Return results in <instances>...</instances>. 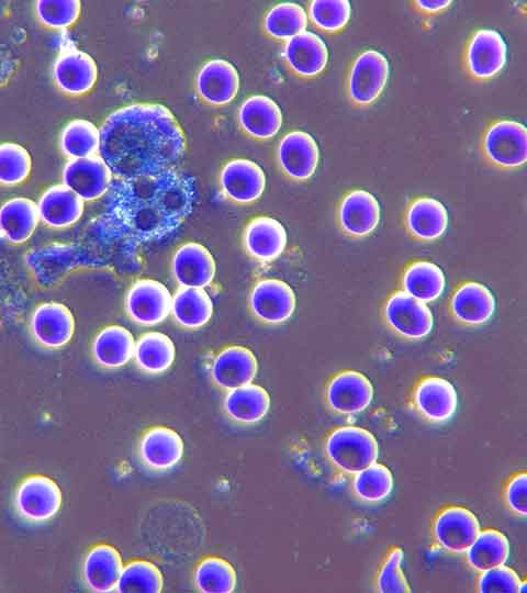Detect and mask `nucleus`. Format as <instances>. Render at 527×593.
<instances>
[{"instance_id":"7ed1b4c3","label":"nucleus","mask_w":527,"mask_h":593,"mask_svg":"<svg viewBox=\"0 0 527 593\" xmlns=\"http://www.w3.org/2000/svg\"><path fill=\"white\" fill-rule=\"evenodd\" d=\"M329 461L340 471L356 474L377 462L379 444L374 435L358 426H341L333 430L325 444Z\"/></svg>"},{"instance_id":"39448f33","label":"nucleus","mask_w":527,"mask_h":593,"mask_svg":"<svg viewBox=\"0 0 527 593\" xmlns=\"http://www.w3.org/2000/svg\"><path fill=\"white\" fill-rule=\"evenodd\" d=\"M61 504L63 493L59 485L52 478L43 474L24 478L13 496L16 514L22 519L34 524L54 518Z\"/></svg>"},{"instance_id":"2f4dec72","label":"nucleus","mask_w":527,"mask_h":593,"mask_svg":"<svg viewBox=\"0 0 527 593\" xmlns=\"http://www.w3.org/2000/svg\"><path fill=\"white\" fill-rule=\"evenodd\" d=\"M223 407L232 421L244 425L256 424L267 415L270 409V395L259 384L248 383L228 390Z\"/></svg>"},{"instance_id":"1a4fd4ad","label":"nucleus","mask_w":527,"mask_h":593,"mask_svg":"<svg viewBox=\"0 0 527 593\" xmlns=\"http://www.w3.org/2000/svg\"><path fill=\"white\" fill-rule=\"evenodd\" d=\"M507 47L502 35L490 29L479 30L470 37L464 51V67L475 80H489L505 66Z\"/></svg>"},{"instance_id":"20e7f679","label":"nucleus","mask_w":527,"mask_h":593,"mask_svg":"<svg viewBox=\"0 0 527 593\" xmlns=\"http://www.w3.org/2000/svg\"><path fill=\"white\" fill-rule=\"evenodd\" d=\"M482 153L493 166L515 169L527 160V131L525 125L513 120H500L485 130Z\"/></svg>"},{"instance_id":"49530a36","label":"nucleus","mask_w":527,"mask_h":593,"mask_svg":"<svg viewBox=\"0 0 527 593\" xmlns=\"http://www.w3.org/2000/svg\"><path fill=\"white\" fill-rule=\"evenodd\" d=\"M403 550L393 548L380 568L377 578V590L380 593H408L410 584L402 569Z\"/></svg>"},{"instance_id":"79ce46f5","label":"nucleus","mask_w":527,"mask_h":593,"mask_svg":"<svg viewBox=\"0 0 527 593\" xmlns=\"http://www.w3.org/2000/svg\"><path fill=\"white\" fill-rule=\"evenodd\" d=\"M352 490L356 496L363 502H381L393 490L392 472L386 466L374 462L356 473Z\"/></svg>"},{"instance_id":"4be33fe9","label":"nucleus","mask_w":527,"mask_h":593,"mask_svg":"<svg viewBox=\"0 0 527 593\" xmlns=\"http://www.w3.org/2000/svg\"><path fill=\"white\" fill-rule=\"evenodd\" d=\"M199 96L209 104L231 103L239 89V76L229 61L221 58L206 61L195 79Z\"/></svg>"},{"instance_id":"423d86ee","label":"nucleus","mask_w":527,"mask_h":593,"mask_svg":"<svg viewBox=\"0 0 527 593\" xmlns=\"http://www.w3.org/2000/svg\"><path fill=\"white\" fill-rule=\"evenodd\" d=\"M390 75L389 61L375 49L359 54L351 64L347 78V94L357 107L373 104L386 86Z\"/></svg>"},{"instance_id":"7c9ffc66","label":"nucleus","mask_w":527,"mask_h":593,"mask_svg":"<svg viewBox=\"0 0 527 593\" xmlns=\"http://www.w3.org/2000/svg\"><path fill=\"white\" fill-rule=\"evenodd\" d=\"M40 221L37 203L30 198L15 197L0 206V235L11 244L29 240Z\"/></svg>"},{"instance_id":"f704fd0d","label":"nucleus","mask_w":527,"mask_h":593,"mask_svg":"<svg viewBox=\"0 0 527 593\" xmlns=\"http://www.w3.org/2000/svg\"><path fill=\"white\" fill-rule=\"evenodd\" d=\"M170 312L180 326L195 329L210 321L213 303L204 289L181 287L172 296Z\"/></svg>"},{"instance_id":"f257e3e1","label":"nucleus","mask_w":527,"mask_h":593,"mask_svg":"<svg viewBox=\"0 0 527 593\" xmlns=\"http://www.w3.org/2000/svg\"><path fill=\"white\" fill-rule=\"evenodd\" d=\"M100 156L122 179L173 169L186 153V136L171 111L159 103L122 107L104 120Z\"/></svg>"},{"instance_id":"c03bdc74","label":"nucleus","mask_w":527,"mask_h":593,"mask_svg":"<svg viewBox=\"0 0 527 593\" xmlns=\"http://www.w3.org/2000/svg\"><path fill=\"white\" fill-rule=\"evenodd\" d=\"M351 7L347 0H314L309 5L312 23L323 32L337 33L344 30L350 20Z\"/></svg>"},{"instance_id":"cd10ccee","label":"nucleus","mask_w":527,"mask_h":593,"mask_svg":"<svg viewBox=\"0 0 527 593\" xmlns=\"http://www.w3.org/2000/svg\"><path fill=\"white\" fill-rule=\"evenodd\" d=\"M288 242L284 226L270 216H257L246 226L244 246L257 260L272 261L284 250Z\"/></svg>"},{"instance_id":"de8ad7c7","label":"nucleus","mask_w":527,"mask_h":593,"mask_svg":"<svg viewBox=\"0 0 527 593\" xmlns=\"http://www.w3.org/2000/svg\"><path fill=\"white\" fill-rule=\"evenodd\" d=\"M478 591L481 593H516L522 580L509 567L504 564L481 572Z\"/></svg>"},{"instance_id":"c756f323","label":"nucleus","mask_w":527,"mask_h":593,"mask_svg":"<svg viewBox=\"0 0 527 593\" xmlns=\"http://www.w3.org/2000/svg\"><path fill=\"white\" fill-rule=\"evenodd\" d=\"M242 128L257 139L273 137L282 125V113L271 98L254 94L246 99L238 111Z\"/></svg>"},{"instance_id":"a19ab883","label":"nucleus","mask_w":527,"mask_h":593,"mask_svg":"<svg viewBox=\"0 0 527 593\" xmlns=\"http://www.w3.org/2000/svg\"><path fill=\"white\" fill-rule=\"evenodd\" d=\"M307 14L294 2H281L272 7L265 18V30L273 38L288 41L304 32Z\"/></svg>"},{"instance_id":"bb28decb","label":"nucleus","mask_w":527,"mask_h":593,"mask_svg":"<svg viewBox=\"0 0 527 593\" xmlns=\"http://www.w3.org/2000/svg\"><path fill=\"white\" fill-rule=\"evenodd\" d=\"M40 220L52 228H67L83 214L85 201L63 183L47 188L37 201Z\"/></svg>"},{"instance_id":"aec40b11","label":"nucleus","mask_w":527,"mask_h":593,"mask_svg":"<svg viewBox=\"0 0 527 593\" xmlns=\"http://www.w3.org/2000/svg\"><path fill=\"white\" fill-rule=\"evenodd\" d=\"M171 269L179 286L203 289L213 281L216 264L206 247L200 243L189 242L176 250Z\"/></svg>"},{"instance_id":"4468645a","label":"nucleus","mask_w":527,"mask_h":593,"mask_svg":"<svg viewBox=\"0 0 527 593\" xmlns=\"http://www.w3.org/2000/svg\"><path fill=\"white\" fill-rule=\"evenodd\" d=\"M53 79L57 88L69 96H82L90 91L98 78L94 59L87 53L68 48L53 64Z\"/></svg>"},{"instance_id":"b1692460","label":"nucleus","mask_w":527,"mask_h":593,"mask_svg":"<svg viewBox=\"0 0 527 593\" xmlns=\"http://www.w3.org/2000/svg\"><path fill=\"white\" fill-rule=\"evenodd\" d=\"M123 560L120 551L111 545L99 544L86 555L82 563V579L86 586L96 593L115 591Z\"/></svg>"},{"instance_id":"6e6552de","label":"nucleus","mask_w":527,"mask_h":593,"mask_svg":"<svg viewBox=\"0 0 527 593\" xmlns=\"http://www.w3.org/2000/svg\"><path fill=\"white\" fill-rule=\"evenodd\" d=\"M172 296L165 284L155 279H139L128 289L125 311L138 325L154 326L167 318Z\"/></svg>"},{"instance_id":"f03ea898","label":"nucleus","mask_w":527,"mask_h":593,"mask_svg":"<svg viewBox=\"0 0 527 593\" xmlns=\"http://www.w3.org/2000/svg\"><path fill=\"white\" fill-rule=\"evenodd\" d=\"M193 179L176 168L123 179L120 209L131 233L141 240L158 239L176 231L190 214Z\"/></svg>"},{"instance_id":"8fccbe9b","label":"nucleus","mask_w":527,"mask_h":593,"mask_svg":"<svg viewBox=\"0 0 527 593\" xmlns=\"http://www.w3.org/2000/svg\"><path fill=\"white\" fill-rule=\"evenodd\" d=\"M451 1L447 0H418L414 1L415 9L424 14H437L449 8Z\"/></svg>"},{"instance_id":"9b49d317","label":"nucleus","mask_w":527,"mask_h":593,"mask_svg":"<svg viewBox=\"0 0 527 593\" xmlns=\"http://www.w3.org/2000/svg\"><path fill=\"white\" fill-rule=\"evenodd\" d=\"M30 332L42 347L59 349L74 336L75 317L65 304L44 302L37 305L31 315Z\"/></svg>"},{"instance_id":"58836bf2","label":"nucleus","mask_w":527,"mask_h":593,"mask_svg":"<svg viewBox=\"0 0 527 593\" xmlns=\"http://www.w3.org/2000/svg\"><path fill=\"white\" fill-rule=\"evenodd\" d=\"M193 580L197 590L202 593H232L236 588L237 575L227 560L210 556L198 563Z\"/></svg>"},{"instance_id":"ddd939ff","label":"nucleus","mask_w":527,"mask_h":593,"mask_svg":"<svg viewBox=\"0 0 527 593\" xmlns=\"http://www.w3.org/2000/svg\"><path fill=\"white\" fill-rule=\"evenodd\" d=\"M480 532L476 516L462 506H449L442 510L433 525L436 544L451 553H463L474 541Z\"/></svg>"},{"instance_id":"412c9836","label":"nucleus","mask_w":527,"mask_h":593,"mask_svg":"<svg viewBox=\"0 0 527 593\" xmlns=\"http://www.w3.org/2000/svg\"><path fill=\"white\" fill-rule=\"evenodd\" d=\"M184 444L172 428L154 426L144 433L138 445L142 462L154 471H167L179 463Z\"/></svg>"},{"instance_id":"393cba45","label":"nucleus","mask_w":527,"mask_h":593,"mask_svg":"<svg viewBox=\"0 0 527 593\" xmlns=\"http://www.w3.org/2000/svg\"><path fill=\"white\" fill-rule=\"evenodd\" d=\"M495 298L480 282H466L452 294L450 312L453 318L467 326H479L491 320L495 312Z\"/></svg>"},{"instance_id":"dca6fc26","label":"nucleus","mask_w":527,"mask_h":593,"mask_svg":"<svg viewBox=\"0 0 527 593\" xmlns=\"http://www.w3.org/2000/svg\"><path fill=\"white\" fill-rule=\"evenodd\" d=\"M319 149L316 141L306 132L292 131L285 134L278 146V161L282 171L291 179H310L318 165Z\"/></svg>"},{"instance_id":"c9c22d12","label":"nucleus","mask_w":527,"mask_h":593,"mask_svg":"<svg viewBox=\"0 0 527 593\" xmlns=\"http://www.w3.org/2000/svg\"><path fill=\"white\" fill-rule=\"evenodd\" d=\"M445 286L442 270L427 260L414 261L404 270L402 277L403 291L424 303L437 300L442 294Z\"/></svg>"},{"instance_id":"09e8293b","label":"nucleus","mask_w":527,"mask_h":593,"mask_svg":"<svg viewBox=\"0 0 527 593\" xmlns=\"http://www.w3.org/2000/svg\"><path fill=\"white\" fill-rule=\"evenodd\" d=\"M505 499L508 507L516 514L525 517L527 514V475L525 472L516 474L507 484Z\"/></svg>"},{"instance_id":"4c0bfd02","label":"nucleus","mask_w":527,"mask_h":593,"mask_svg":"<svg viewBox=\"0 0 527 593\" xmlns=\"http://www.w3.org/2000/svg\"><path fill=\"white\" fill-rule=\"evenodd\" d=\"M59 148L69 159L96 156L100 149V130L88 120H71L60 132Z\"/></svg>"},{"instance_id":"2eb2a0df","label":"nucleus","mask_w":527,"mask_h":593,"mask_svg":"<svg viewBox=\"0 0 527 593\" xmlns=\"http://www.w3.org/2000/svg\"><path fill=\"white\" fill-rule=\"evenodd\" d=\"M372 398L373 387L370 380L355 370L337 373L326 388L328 406L341 415H354L365 411Z\"/></svg>"},{"instance_id":"ea45409f","label":"nucleus","mask_w":527,"mask_h":593,"mask_svg":"<svg viewBox=\"0 0 527 593\" xmlns=\"http://www.w3.org/2000/svg\"><path fill=\"white\" fill-rule=\"evenodd\" d=\"M164 577L159 568L147 560H132L123 566L115 591L120 593H160Z\"/></svg>"},{"instance_id":"473e14b6","label":"nucleus","mask_w":527,"mask_h":593,"mask_svg":"<svg viewBox=\"0 0 527 593\" xmlns=\"http://www.w3.org/2000/svg\"><path fill=\"white\" fill-rule=\"evenodd\" d=\"M135 339L132 333L120 325H110L101 329L91 346L94 361L105 369L125 366L134 355Z\"/></svg>"},{"instance_id":"6ab92c4d","label":"nucleus","mask_w":527,"mask_h":593,"mask_svg":"<svg viewBox=\"0 0 527 593\" xmlns=\"http://www.w3.org/2000/svg\"><path fill=\"white\" fill-rule=\"evenodd\" d=\"M413 403L425 419L431 423H444L455 415L458 395L448 380L440 377H427L416 385Z\"/></svg>"},{"instance_id":"37998d69","label":"nucleus","mask_w":527,"mask_h":593,"mask_svg":"<svg viewBox=\"0 0 527 593\" xmlns=\"http://www.w3.org/2000/svg\"><path fill=\"white\" fill-rule=\"evenodd\" d=\"M32 169L31 155L16 143L0 144V184L18 186L24 182Z\"/></svg>"},{"instance_id":"9d476101","label":"nucleus","mask_w":527,"mask_h":593,"mask_svg":"<svg viewBox=\"0 0 527 593\" xmlns=\"http://www.w3.org/2000/svg\"><path fill=\"white\" fill-rule=\"evenodd\" d=\"M112 176L108 164L98 155L70 159L61 172L63 184L83 201H94L103 197L111 186Z\"/></svg>"},{"instance_id":"0eeeda50","label":"nucleus","mask_w":527,"mask_h":593,"mask_svg":"<svg viewBox=\"0 0 527 593\" xmlns=\"http://www.w3.org/2000/svg\"><path fill=\"white\" fill-rule=\"evenodd\" d=\"M383 315L388 326L406 339H422L431 332L434 326L433 312L428 305L403 290L389 296Z\"/></svg>"},{"instance_id":"72a5a7b5","label":"nucleus","mask_w":527,"mask_h":593,"mask_svg":"<svg viewBox=\"0 0 527 593\" xmlns=\"http://www.w3.org/2000/svg\"><path fill=\"white\" fill-rule=\"evenodd\" d=\"M134 360L145 373L159 374L168 370L176 357L175 344L160 332H148L135 343Z\"/></svg>"},{"instance_id":"5701e85b","label":"nucleus","mask_w":527,"mask_h":593,"mask_svg":"<svg viewBox=\"0 0 527 593\" xmlns=\"http://www.w3.org/2000/svg\"><path fill=\"white\" fill-rule=\"evenodd\" d=\"M257 371L258 361L249 348L229 346L215 356L211 376L217 387L228 391L251 383Z\"/></svg>"},{"instance_id":"f3484780","label":"nucleus","mask_w":527,"mask_h":593,"mask_svg":"<svg viewBox=\"0 0 527 593\" xmlns=\"http://www.w3.org/2000/svg\"><path fill=\"white\" fill-rule=\"evenodd\" d=\"M380 204L369 191L356 189L339 203L337 219L340 230L348 236L361 238L370 235L380 222Z\"/></svg>"},{"instance_id":"c85d7f7f","label":"nucleus","mask_w":527,"mask_h":593,"mask_svg":"<svg viewBox=\"0 0 527 593\" xmlns=\"http://www.w3.org/2000/svg\"><path fill=\"white\" fill-rule=\"evenodd\" d=\"M405 226L418 240L438 239L448 226V212L437 199L422 197L413 200L405 212Z\"/></svg>"},{"instance_id":"f8f14e48","label":"nucleus","mask_w":527,"mask_h":593,"mask_svg":"<svg viewBox=\"0 0 527 593\" xmlns=\"http://www.w3.org/2000/svg\"><path fill=\"white\" fill-rule=\"evenodd\" d=\"M296 305L292 288L280 279L258 281L249 295L253 314L267 324H282L294 313Z\"/></svg>"},{"instance_id":"a18cd8bd","label":"nucleus","mask_w":527,"mask_h":593,"mask_svg":"<svg viewBox=\"0 0 527 593\" xmlns=\"http://www.w3.org/2000/svg\"><path fill=\"white\" fill-rule=\"evenodd\" d=\"M79 0H38L35 3L36 16L42 24L51 29L71 26L79 18Z\"/></svg>"},{"instance_id":"a878e982","label":"nucleus","mask_w":527,"mask_h":593,"mask_svg":"<svg viewBox=\"0 0 527 593\" xmlns=\"http://www.w3.org/2000/svg\"><path fill=\"white\" fill-rule=\"evenodd\" d=\"M283 57L289 68L296 75L312 78L325 69L328 51L317 34L304 31L285 42Z\"/></svg>"},{"instance_id":"e433bc0d","label":"nucleus","mask_w":527,"mask_h":593,"mask_svg":"<svg viewBox=\"0 0 527 593\" xmlns=\"http://www.w3.org/2000/svg\"><path fill=\"white\" fill-rule=\"evenodd\" d=\"M467 562L478 572H483L505 564L509 557V542L500 530L487 528L480 530L467 549Z\"/></svg>"},{"instance_id":"a211bd4d","label":"nucleus","mask_w":527,"mask_h":593,"mask_svg":"<svg viewBox=\"0 0 527 593\" xmlns=\"http://www.w3.org/2000/svg\"><path fill=\"white\" fill-rule=\"evenodd\" d=\"M220 183L224 194L232 201L250 203L261 197L266 187V176L255 161L238 158L224 165Z\"/></svg>"}]
</instances>
